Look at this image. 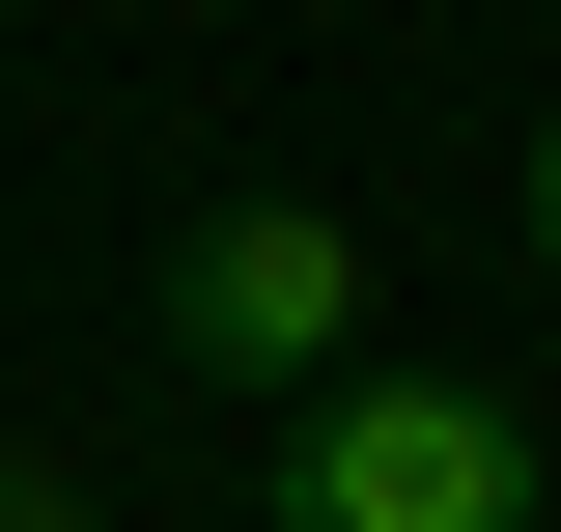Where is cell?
<instances>
[{"label": "cell", "instance_id": "obj_1", "mask_svg": "<svg viewBox=\"0 0 561 532\" xmlns=\"http://www.w3.org/2000/svg\"><path fill=\"white\" fill-rule=\"evenodd\" d=\"M253 532H561V449H534V393H478V365H337V393L280 420Z\"/></svg>", "mask_w": 561, "mask_h": 532}, {"label": "cell", "instance_id": "obj_2", "mask_svg": "<svg viewBox=\"0 0 561 532\" xmlns=\"http://www.w3.org/2000/svg\"><path fill=\"white\" fill-rule=\"evenodd\" d=\"M169 365L309 420V393L365 365V224H337V197H197V224H169Z\"/></svg>", "mask_w": 561, "mask_h": 532}, {"label": "cell", "instance_id": "obj_3", "mask_svg": "<svg viewBox=\"0 0 561 532\" xmlns=\"http://www.w3.org/2000/svg\"><path fill=\"white\" fill-rule=\"evenodd\" d=\"M505 224H534V280H561V113H534V169H505Z\"/></svg>", "mask_w": 561, "mask_h": 532}, {"label": "cell", "instance_id": "obj_4", "mask_svg": "<svg viewBox=\"0 0 561 532\" xmlns=\"http://www.w3.org/2000/svg\"><path fill=\"white\" fill-rule=\"evenodd\" d=\"M0 532H84V505H57V476H28V449H0Z\"/></svg>", "mask_w": 561, "mask_h": 532}]
</instances>
